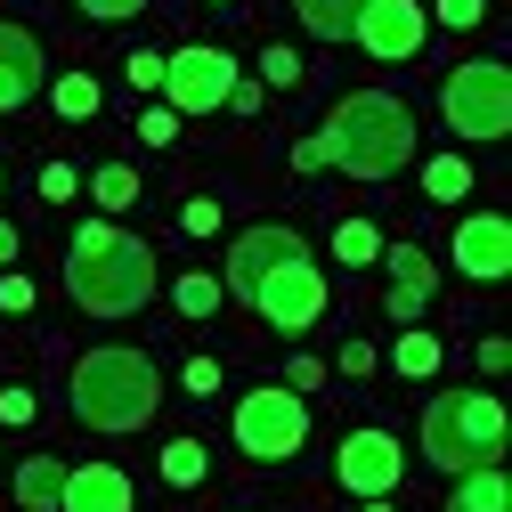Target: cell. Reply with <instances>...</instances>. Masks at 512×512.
<instances>
[{
	"label": "cell",
	"instance_id": "cell-22",
	"mask_svg": "<svg viewBox=\"0 0 512 512\" xmlns=\"http://www.w3.org/2000/svg\"><path fill=\"white\" fill-rule=\"evenodd\" d=\"M90 196H98L106 212H122V204H139V171H122V163H106V171L90 179Z\"/></svg>",
	"mask_w": 512,
	"mask_h": 512
},
{
	"label": "cell",
	"instance_id": "cell-18",
	"mask_svg": "<svg viewBox=\"0 0 512 512\" xmlns=\"http://www.w3.org/2000/svg\"><path fill=\"white\" fill-rule=\"evenodd\" d=\"M512 504V488H504V472L488 464V472H464V488L447 496V512H504Z\"/></svg>",
	"mask_w": 512,
	"mask_h": 512
},
{
	"label": "cell",
	"instance_id": "cell-1",
	"mask_svg": "<svg viewBox=\"0 0 512 512\" xmlns=\"http://www.w3.org/2000/svg\"><path fill=\"white\" fill-rule=\"evenodd\" d=\"M66 285L90 317H131L147 293H155V252L139 236H122L106 220L74 228V252H66Z\"/></svg>",
	"mask_w": 512,
	"mask_h": 512
},
{
	"label": "cell",
	"instance_id": "cell-24",
	"mask_svg": "<svg viewBox=\"0 0 512 512\" xmlns=\"http://www.w3.org/2000/svg\"><path fill=\"white\" fill-rule=\"evenodd\" d=\"M431 366H439V342H431V334H399V374H415V382H423Z\"/></svg>",
	"mask_w": 512,
	"mask_h": 512
},
{
	"label": "cell",
	"instance_id": "cell-20",
	"mask_svg": "<svg viewBox=\"0 0 512 512\" xmlns=\"http://www.w3.org/2000/svg\"><path fill=\"white\" fill-rule=\"evenodd\" d=\"M49 98H57V114H66V122H90V114H98V82H90V74H66Z\"/></svg>",
	"mask_w": 512,
	"mask_h": 512
},
{
	"label": "cell",
	"instance_id": "cell-34",
	"mask_svg": "<svg viewBox=\"0 0 512 512\" xmlns=\"http://www.w3.org/2000/svg\"><path fill=\"white\" fill-rule=\"evenodd\" d=\"M0 423H33V391H0Z\"/></svg>",
	"mask_w": 512,
	"mask_h": 512
},
{
	"label": "cell",
	"instance_id": "cell-6",
	"mask_svg": "<svg viewBox=\"0 0 512 512\" xmlns=\"http://www.w3.org/2000/svg\"><path fill=\"white\" fill-rule=\"evenodd\" d=\"M301 439H309V407H301V391H252V399H236V447L252 464H285V456H301Z\"/></svg>",
	"mask_w": 512,
	"mask_h": 512
},
{
	"label": "cell",
	"instance_id": "cell-28",
	"mask_svg": "<svg viewBox=\"0 0 512 512\" xmlns=\"http://www.w3.org/2000/svg\"><path fill=\"white\" fill-rule=\"evenodd\" d=\"M439 17L464 33V25H480V17H488V0H439Z\"/></svg>",
	"mask_w": 512,
	"mask_h": 512
},
{
	"label": "cell",
	"instance_id": "cell-37",
	"mask_svg": "<svg viewBox=\"0 0 512 512\" xmlns=\"http://www.w3.org/2000/svg\"><path fill=\"white\" fill-rule=\"evenodd\" d=\"M366 512H399V504H382V496H366Z\"/></svg>",
	"mask_w": 512,
	"mask_h": 512
},
{
	"label": "cell",
	"instance_id": "cell-35",
	"mask_svg": "<svg viewBox=\"0 0 512 512\" xmlns=\"http://www.w3.org/2000/svg\"><path fill=\"white\" fill-rule=\"evenodd\" d=\"M82 9H90V17H139L147 0H82Z\"/></svg>",
	"mask_w": 512,
	"mask_h": 512
},
{
	"label": "cell",
	"instance_id": "cell-11",
	"mask_svg": "<svg viewBox=\"0 0 512 512\" xmlns=\"http://www.w3.org/2000/svg\"><path fill=\"white\" fill-rule=\"evenodd\" d=\"M285 261H301V236H293V228H252V236L228 244V285L252 301V293H261V277L285 269Z\"/></svg>",
	"mask_w": 512,
	"mask_h": 512
},
{
	"label": "cell",
	"instance_id": "cell-13",
	"mask_svg": "<svg viewBox=\"0 0 512 512\" xmlns=\"http://www.w3.org/2000/svg\"><path fill=\"white\" fill-rule=\"evenodd\" d=\"M41 90V41L25 25H0V114H17Z\"/></svg>",
	"mask_w": 512,
	"mask_h": 512
},
{
	"label": "cell",
	"instance_id": "cell-5",
	"mask_svg": "<svg viewBox=\"0 0 512 512\" xmlns=\"http://www.w3.org/2000/svg\"><path fill=\"white\" fill-rule=\"evenodd\" d=\"M439 114L456 139H504L512 131V74L496 66V57H480V66H456L439 82Z\"/></svg>",
	"mask_w": 512,
	"mask_h": 512
},
{
	"label": "cell",
	"instance_id": "cell-14",
	"mask_svg": "<svg viewBox=\"0 0 512 512\" xmlns=\"http://www.w3.org/2000/svg\"><path fill=\"white\" fill-rule=\"evenodd\" d=\"M57 512H131V480H122L114 464H74Z\"/></svg>",
	"mask_w": 512,
	"mask_h": 512
},
{
	"label": "cell",
	"instance_id": "cell-32",
	"mask_svg": "<svg viewBox=\"0 0 512 512\" xmlns=\"http://www.w3.org/2000/svg\"><path fill=\"white\" fill-rule=\"evenodd\" d=\"M187 391L212 399V391H220V366H212V358H196V366H187Z\"/></svg>",
	"mask_w": 512,
	"mask_h": 512
},
{
	"label": "cell",
	"instance_id": "cell-7",
	"mask_svg": "<svg viewBox=\"0 0 512 512\" xmlns=\"http://www.w3.org/2000/svg\"><path fill=\"white\" fill-rule=\"evenodd\" d=\"M252 309H261L277 334H301V326H317V309H326V277H317V269H309V252H301V261H285V269L261 277Z\"/></svg>",
	"mask_w": 512,
	"mask_h": 512
},
{
	"label": "cell",
	"instance_id": "cell-36",
	"mask_svg": "<svg viewBox=\"0 0 512 512\" xmlns=\"http://www.w3.org/2000/svg\"><path fill=\"white\" fill-rule=\"evenodd\" d=\"M9 261H17V228L0 220V269H9Z\"/></svg>",
	"mask_w": 512,
	"mask_h": 512
},
{
	"label": "cell",
	"instance_id": "cell-25",
	"mask_svg": "<svg viewBox=\"0 0 512 512\" xmlns=\"http://www.w3.org/2000/svg\"><path fill=\"white\" fill-rule=\"evenodd\" d=\"M179 309H187V317H212V309H220V285H212V277H179Z\"/></svg>",
	"mask_w": 512,
	"mask_h": 512
},
{
	"label": "cell",
	"instance_id": "cell-27",
	"mask_svg": "<svg viewBox=\"0 0 512 512\" xmlns=\"http://www.w3.org/2000/svg\"><path fill=\"white\" fill-rule=\"evenodd\" d=\"M261 74L285 90V82H301V57H293V49H269V57H261Z\"/></svg>",
	"mask_w": 512,
	"mask_h": 512
},
{
	"label": "cell",
	"instance_id": "cell-19",
	"mask_svg": "<svg viewBox=\"0 0 512 512\" xmlns=\"http://www.w3.org/2000/svg\"><path fill=\"white\" fill-rule=\"evenodd\" d=\"M423 187H431V204H456L464 187H472V171H464V155H439V163H423Z\"/></svg>",
	"mask_w": 512,
	"mask_h": 512
},
{
	"label": "cell",
	"instance_id": "cell-12",
	"mask_svg": "<svg viewBox=\"0 0 512 512\" xmlns=\"http://www.w3.org/2000/svg\"><path fill=\"white\" fill-rule=\"evenodd\" d=\"M456 269L480 277V285H496V277L512 269V228H504L496 212H472V220L456 228Z\"/></svg>",
	"mask_w": 512,
	"mask_h": 512
},
{
	"label": "cell",
	"instance_id": "cell-26",
	"mask_svg": "<svg viewBox=\"0 0 512 512\" xmlns=\"http://www.w3.org/2000/svg\"><path fill=\"white\" fill-rule=\"evenodd\" d=\"M171 131H179V114H171V106L139 114V139H147V147H171Z\"/></svg>",
	"mask_w": 512,
	"mask_h": 512
},
{
	"label": "cell",
	"instance_id": "cell-3",
	"mask_svg": "<svg viewBox=\"0 0 512 512\" xmlns=\"http://www.w3.org/2000/svg\"><path fill=\"white\" fill-rule=\"evenodd\" d=\"M163 399V382H155V358L147 350H90L74 366V415L90 431H139Z\"/></svg>",
	"mask_w": 512,
	"mask_h": 512
},
{
	"label": "cell",
	"instance_id": "cell-15",
	"mask_svg": "<svg viewBox=\"0 0 512 512\" xmlns=\"http://www.w3.org/2000/svg\"><path fill=\"white\" fill-rule=\"evenodd\" d=\"M423 309H431V261L415 244H399L391 252V317L407 326V317H423Z\"/></svg>",
	"mask_w": 512,
	"mask_h": 512
},
{
	"label": "cell",
	"instance_id": "cell-8",
	"mask_svg": "<svg viewBox=\"0 0 512 512\" xmlns=\"http://www.w3.org/2000/svg\"><path fill=\"white\" fill-rule=\"evenodd\" d=\"M163 90H171V114H204V106H228L236 90V66L228 49H179L163 66Z\"/></svg>",
	"mask_w": 512,
	"mask_h": 512
},
{
	"label": "cell",
	"instance_id": "cell-33",
	"mask_svg": "<svg viewBox=\"0 0 512 512\" xmlns=\"http://www.w3.org/2000/svg\"><path fill=\"white\" fill-rule=\"evenodd\" d=\"M0 309H33V285H25V277H9V269H0Z\"/></svg>",
	"mask_w": 512,
	"mask_h": 512
},
{
	"label": "cell",
	"instance_id": "cell-23",
	"mask_svg": "<svg viewBox=\"0 0 512 512\" xmlns=\"http://www.w3.org/2000/svg\"><path fill=\"white\" fill-rule=\"evenodd\" d=\"M334 252H342V261L358 269V261H374V252H382V236H374L366 220H342V228H334Z\"/></svg>",
	"mask_w": 512,
	"mask_h": 512
},
{
	"label": "cell",
	"instance_id": "cell-10",
	"mask_svg": "<svg viewBox=\"0 0 512 512\" xmlns=\"http://www.w3.org/2000/svg\"><path fill=\"white\" fill-rule=\"evenodd\" d=\"M358 41L382 57V66H407V57L423 49V9L415 0H366L358 9Z\"/></svg>",
	"mask_w": 512,
	"mask_h": 512
},
{
	"label": "cell",
	"instance_id": "cell-31",
	"mask_svg": "<svg viewBox=\"0 0 512 512\" xmlns=\"http://www.w3.org/2000/svg\"><path fill=\"white\" fill-rule=\"evenodd\" d=\"M41 196H49V204H66V196H74V171H66V163H49V171H41Z\"/></svg>",
	"mask_w": 512,
	"mask_h": 512
},
{
	"label": "cell",
	"instance_id": "cell-4",
	"mask_svg": "<svg viewBox=\"0 0 512 512\" xmlns=\"http://www.w3.org/2000/svg\"><path fill=\"white\" fill-rule=\"evenodd\" d=\"M423 456L439 464V472H488L496 456H504V407L488 399V391H447V399H431L423 407Z\"/></svg>",
	"mask_w": 512,
	"mask_h": 512
},
{
	"label": "cell",
	"instance_id": "cell-29",
	"mask_svg": "<svg viewBox=\"0 0 512 512\" xmlns=\"http://www.w3.org/2000/svg\"><path fill=\"white\" fill-rule=\"evenodd\" d=\"M131 90H163V57H147V49L131 57Z\"/></svg>",
	"mask_w": 512,
	"mask_h": 512
},
{
	"label": "cell",
	"instance_id": "cell-30",
	"mask_svg": "<svg viewBox=\"0 0 512 512\" xmlns=\"http://www.w3.org/2000/svg\"><path fill=\"white\" fill-rule=\"evenodd\" d=\"M179 220H187V236H212V228H220V204H204V196H196Z\"/></svg>",
	"mask_w": 512,
	"mask_h": 512
},
{
	"label": "cell",
	"instance_id": "cell-17",
	"mask_svg": "<svg viewBox=\"0 0 512 512\" xmlns=\"http://www.w3.org/2000/svg\"><path fill=\"white\" fill-rule=\"evenodd\" d=\"M293 9H301V25H309L317 41H350V33H358V9H366V0H293Z\"/></svg>",
	"mask_w": 512,
	"mask_h": 512
},
{
	"label": "cell",
	"instance_id": "cell-2",
	"mask_svg": "<svg viewBox=\"0 0 512 512\" xmlns=\"http://www.w3.org/2000/svg\"><path fill=\"white\" fill-rule=\"evenodd\" d=\"M407 155H415V114H407L399 98L358 90V98L334 106V122H326V163H342L350 179H391Z\"/></svg>",
	"mask_w": 512,
	"mask_h": 512
},
{
	"label": "cell",
	"instance_id": "cell-16",
	"mask_svg": "<svg viewBox=\"0 0 512 512\" xmlns=\"http://www.w3.org/2000/svg\"><path fill=\"white\" fill-rule=\"evenodd\" d=\"M57 496H66V464L57 456H25L17 464V504L25 512H57Z\"/></svg>",
	"mask_w": 512,
	"mask_h": 512
},
{
	"label": "cell",
	"instance_id": "cell-21",
	"mask_svg": "<svg viewBox=\"0 0 512 512\" xmlns=\"http://www.w3.org/2000/svg\"><path fill=\"white\" fill-rule=\"evenodd\" d=\"M163 480H171V488H196V480H204V447H196V439H171V447H163Z\"/></svg>",
	"mask_w": 512,
	"mask_h": 512
},
{
	"label": "cell",
	"instance_id": "cell-9",
	"mask_svg": "<svg viewBox=\"0 0 512 512\" xmlns=\"http://www.w3.org/2000/svg\"><path fill=\"white\" fill-rule=\"evenodd\" d=\"M334 472H342L350 496H391L399 472H407V456H399V439H391V431H350V439H342V456H334Z\"/></svg>",
	"mask_w": 512,
	"mask_h": 512
}]
</instances>
